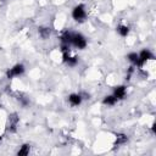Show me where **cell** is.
I'll return each mask as SVG.
<instances>
[{
    "label": "cell",
    "mask_w": 156,
    "mask_h": 156,
    "mask_svg": "<svg viewBox=\"0 0 156 156\" xmlns=\"http://www.w3.org/2000/svg\"><path fill=\"white\" fill-rule=\"evenodd\" d=\"M72 43H73L75 46H77L78 49H84L87 45V41H85L84 37L81 34H73V37H72Z\"/></svg>",
    "instance_id": "6da1fadb"
},
{
    "label": "cell",
    "mask_w": 156,
    "mask_h": 156,
    "mask_svg": "<svg viewBox=\"0 0 156 156\" xmlns=\"http://www.w3.org/2000/svg\"><path fill=\"white\" fill-rule=\"evenodd\" d=\"M72 16H73L75 20L77 21H83L85 18V11H84V7H83V5H79V6H77L73 12H72Z\"/></svg>",
    "instance_id": "7a4b0ae2"
},
{
    "label": "cell",
    "mask_w": 156,
    "mask_h": 156,
    "mask_svg": "<svg viewBox=\"0 0 156 156\" xmlns=\"http://www.w3.org/2000/svg\"><path fill=\"white\" fill-rule=\"evenodd\" d=\"M23 71H24V69H23L22 65H16L14 69H11V70L7 72V77L9 78H12L14 76H20V75L23 73Z\"/></svg>",
    "instance_id": "3957f363"
},
{
    "label": "cell",
    "mask_w": 156,
    "mask_h": 156,
    "mask_svg": "<svg viewBox=\"0 0 156 156\" xmlns=\"http://www.w3.org/2000/svg\"><path fill=\"white\" fill-rule=\"evenodd\" d=\"M149 59H153V55L150 54L148 50H143L142 53H140L139 61H138V64H137V65L142 66V65H143V62H144V61H147V60H149Z\"/></svg>",
    "instance_id": "277c9868"
},
{
    "label": "cell",
    "mask_w": 156,
    "mask_h": 156,
    "mask_svg": "<svg viewBox=\"0 0 156 156\" xmlns=\"http://www.w3.org/2000/svg\"><path fill=\"white\" fill-rule=\"evenodd\" d=\"M124 95H126V88L124 87H118V88H116L115 89V96L116 99H123L124 98Z\"/></svg>",
    "instance_id": "5b68a950"
},
{
    "label": "cell",
    "mask_w": 156,
    "mask_h": 156,
    "mask_svg": "<svg viewBox=\"0 0 156 156\" xmlns=\"http://www.w3.org/2000/svg\"><path fill=\"white\" fill-rule=\"evenodd\" d=\"M69 100H70V102L72 104V105L77 106V105H79V104H81L82 98H81V95H78V94H72V95H70Z\"/></svg>",
    "instance_id": "8992f818"
},
{
    "label": "cell",
    "mask_w": 156,
    "mask_h": 156,
    "mask_svg": "<svg viewBox=\"0 0 156 156\" xmlns=\"http://www.w3.org/2000/svg\"><path fill=\"white\" fill-rule=\"evenodd\" d=\"M72 37H73V34H71L70 32H65L61 39L64 41V44H69V43H72Z\"/></svg>",
    "instance_id": "52a82bcc"
},
{
    "label": "cell",
    "mask_w": 156,
    "mask_h": 156,
    "mask_svg": "<svg viewBox=\"0 0 156 156\" xmlns=\"http://www.w3.org/2000/svg\"><path fill=\"white\" fill-rule=\"evenodd\" d=\"M28 153H29V145L26 144V145H23V147L21 148V150L18 151V156H26Z\"/></svg>",
    "instance_id": "ba28073f"
},
{
    "label": "cell",
    "mask_w": 156,
    "mask_h": 156,
    "mask_svg": "<svg viewBox=\"0 0 156 156\" xmlns=\"http://www.w3.org/2000/svg\"><path fill=\"white\" fill-rule=\"evenodd\" d=\"M128 59H129V61H132L133 64H138L139 56H138L136 53H132V54H129V55H128Z\"/></svg>",
    "instance_id": "9c48e42d"
},
{
    "label": "cell",
    "mask_w": 156,
    "mask_h": 156,
    "mask_svg": "<svg viewBox=\"0 0 156 156\" xmlns=\"http://www.w3.org/2000/svg\"><path fill=\"white\" fill-rule=\"evenodd\" d=\"M104 102L107 104V105H113L116 102V98L115 96H106L104 99Z\"/></svg>",
    "instance_id": "30bf717a"
},
{
    "label": "cell",
    "mask_w": 156,
    "mask_h": 156,
    "mask_svg": "<svg viewBox=\"0 0 156 156\" xmlns=\"http://www.w3.org/2000/svg\"><path fill=\"white\" fill-rule=\"evenodd\" d=\"M127 142V137L123 136V134H119L117 136V140H116V145H119V144H123Z\"/></svg>",
    "instance_id": "8fae6325"
},
{
    "label": "cell",
    "mask_w": 156,
    "mask_h": 156,
    "mask_svg": "<svg viewBox=\"0 0 156 156\" xmlns=\"http://www.w3.org/2000/svg\"><path fill=\"white\" fill-rule=\"evenodd\" d=\"M118 32L121 35H123V37H126V35L128 34V27H126V26H121V27L118 28Z\"/></svg>",
    "instance_id": "7c38bea8"
},
{
    "label": "cell",
    "mask_w": 156,
    "mask_h": 156,
    "mask_svg": "<svg viewBox=\"0 0 156 156\" xmlns=\"http://www.w3.org/2000/svg\"><path fill=\"white\" fill-rule=\"evenodd\" d=\"M66 62H67V64H69L70 66H73V65L77 64V58H69Z\"/></svg>",
    "instance_id": "4fadbf2b"
},
{
    "label": "cell",
    "mask_w": 156,
    "mask_h": 156,
    "mask_svg": "<svg viewBox=\"0 0 156 156\" xmlns=\"http://www.w3.org/2000/svg\"><path fill=\"white\" fill-rule=\"evenodd\" d=\"M40 33H41V37L43 38H46L49 35V29H46V28H40Z\"/></svg>",
    "instance_id": "5bb4252c"
},
{
    "label": "cell",
    "mask_w": 156,
    "mask_h": 156,
    "mask_svg": "<svg viewBox=\"0 0 156 156\" xmlns=\"http://www.w3.org/2000/svg\"><path fill=\"white\" fill-rule=\"evenodd\" d=\"M0 140H1V139H0Z\"/></svg>",
    "instance_id": "9a60e30c"
}]
</instances>
